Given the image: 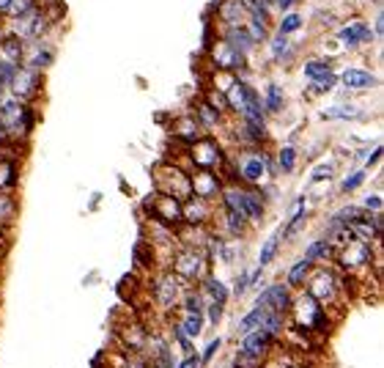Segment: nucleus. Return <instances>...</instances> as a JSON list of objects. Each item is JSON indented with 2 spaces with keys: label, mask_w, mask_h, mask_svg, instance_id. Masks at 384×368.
Here are the masks:
<instances>
[{
  "label": "nucleus",
  "mask_w": 384,
  "mask_h": 368,
  "mask_svg": "<svg viewBox=\"0 0 384 368\" xmlns=\"http://www.w3.org/2000/svg\"><path fill=\"white\" fill-rule=\"evenodd\" d=\"M187 289H190L187 283H182L171 269H165V272L157 275V280H154V292H151V294H154V303H157L162 311H176Z\"/></svg>",
  "instance_id": "obj_10"
},
{
  "label": "nucleus",
  "mask_w": 384,
  "mask_h": 368,
  "mask_svg": "<svg viewBox=\"0 0 384 368\" xmlns=\"http://www.w3.org/2000/svg\"><path fill=\"white\" fill-rule=\"evenodd\" d=\"M244 28H247L250 39L255 41V47H258V44H266L269 36H272V25H269V22H261L258 17H247V19H244Z\"/></svg>",
  "instance_id": "obj_34"
},
{
  "label": "nucleus",
  "mask_w": 384,
  "mask_h": 368,
  "mask_svg": "<svg viewBox=\"0 0 384 368\" xmlns=\"http://www.w3.org/2000/svg\"><path fill=\"white\" fill-rule=\"evenodd\" d=\"M379 160H382V146H376V149H374V154H368V160H365V168H374V165H379Z\"/></svg>",
  "instance_id": "obj_55"
},
{
  "label": "nucleus",
  "mask_w": 384,
  "mask_h": 368,
  "mask_svg": "<svg viewBox=\"0 0 384 368\" xmlns=\"http://www.w3.org/2000/svg\"><path fill=\"white\" fill-rule=\"evenodd\" d=\"M264 316H266V308H261V305H255L247 316H242V322L236 325V336H244V333H250V330H255V327H261V322H264Z\"/></svg>",
  "instance_id": "obj_38"
},
{
  "label": "nucleus",
  "mask_w": 384,
  "mask_h": 368,
  "mask_svg": "<svg viewBox=\"0 0 384 368\" xmlns=\"http://www.w3.org/2000/svg\"><path fill=\"white\" fill-rule=\"evenodd\" d=\"M343 289H346L343 272H335V269H330V267H316V264H313V269H310V275H308V280H305V292H308L319 305H324L327 311H330L332 305L341 303Z\"/></svg>",
  "instance_id": "obj_4"
},
{
  "label": "nucleus",
  "mask_w": 384,
  "mask_h": 368,
  "mask_svg": "<svg viewBox=\"0 0 384 368\" xmlns=\"http://www.w3.org/2000/svg\"><path fill=\"white\" fill-rule=\"evenodd\" d=\"M3 36H6V25L0 22V41H3Z\"/></svg>",
  "instance_id": "obj_59"
},
{
  "label": "nucleus",
  "mask_w": 384,
  "mask_h": 368,
  "mask_svg": "<svg viewBox=\"0 0 384 368\" xmlns=\"http://www.w3.org/2000/svg\"><path fill=\"white\" fill-rule=\"evenodd\" d=\"M220 347H222V338L209 341V347H206V349H203V355H200V363H211V358L220 352Z\"/></svg>",
  "instance_id": "obj_49"
},
{
  "label": "nucleus",
  "mask_w": 384,
  "mask_h": 368,
  "mask_svg": "<svg viewBox=\"0 0 384 368\" xmlns=\"http://www.w3.org/2000/svg\"><path fill=\"white\" fill-rule=\"evenodd\" d=\"M17 66L19 63H11V61H6V58H0V85L6 88L8 83H11V77H14V72H17Z\"/></svg>",
  "instance_id": "obj_48"
},
{
  "label": "nucleus",
  "mask_w": 384,
  "mask_h": 368,
  "mask_svg": "<svg viewBox=\"0 0 384 368\" xmlns=\"http://www.w3.org/2000/svg\"><path fill=\"white\" fill-rule=\"evenodd\" d=\"M0 127L8 138V143L28 141L36 127V110L30 108V102H19L14 96L3 99L0 102Z\"/></svg>",
  "instance_id": "obj_3"
},
{
  "label": "nucleus",
  "mask_w": 384,
  "mask_h": 368,
  "mask_svg": "<svg viewBox=\"0 0 384 368\" xmlns=\"http://www.w3.org/2000/svg\"><path fill=\"white\" fill-rule=\"evenodd\" d=\"M302 72H305V77H308V80L324 77V74H330V72H332V61H330V58H310V61H305V63H302Z\"/></svg>",
  "instance_id": "obj_36"
},
{
  "label": "nucleus",
  "mask_w": 384,
  "mask_h": 368,
  "mask_svg": "<svg viewBox=\"0 0 384 368\" xmlns=\"http://www.w3.org/2000/svg\"><path fill=\"white\" fill-rule=\"evenodd\" d=\"M222 174L217 171H206V168H190V187L192 195L198 198H206V201H217L220 192H222Z\"/></svg>",
  "instance_id": "obj_13"
},
{
  "label": "nucleus",
  "mask_w": 384,
  "mask_h": 368,
  "mask_svg": "<svg viewBox=\"0 0 384 368\" xmlns=\"http://www.w3.org/2000/svg\"><path fill=\"white\" fill-rule=\"evenodd\" d=\"M291 300H294V289H288L286 283H272L258 294L255 305H261L266 311H275V314H288Z\"/></svg>",
  "instance_id": "obj_14"
},
{
  "label": "nucleus",
  "mask_w": 384,
  "mask_h": 368,
  "mask_svg": "<svg viewBox=\"0 0 384 368\" xmlns=\"http://www.w3.org/2000/svg\"><path fill=\"white\" fill-rule=\"evenodd\" d=\"M22 50H25V39H19L11 30H6V36L0 41V58H6L11 63H19L22 61Z\"/></svg>",
  "instance_id": "obj_29"
},
{
  "label": "nucleus",
  "mask_w": 384,
  "mask_h": 368,
  "mask_svg": "<svg viewBox=\"0 0 384 368\" xmlns=\"http://www.w3.org/2000/svg\"><path fill=\"white\" fill-rule=\"evenodd\" d=\"M182 311H190V314H203V308H206V297H203V292L200 289H187L184 292V297H182Z\"/></svg>",
  "instance_id": "obj_39"
},
{
  "label": "nucleus",
  "mask_w": 384,
  "mask_h": 368,
  "mask_svg": "<svg viewBox=\"0 0 384 368\" xmlns=\"http://www.w3.org/2000/svg\"><path fill=\"white\" fill-rule=\"evenodd\" d=\"M200 292H203V297H209V300H214V303H228V297H231L228 286H225L220 278H211V275H206V278L200 280ZM209 300H206V303H209Z\"/></svg>",
  "instance_id": "obj_30"
},
{
  "label": "nucleus",
  "mask_w": 384,
  "mask_h": 368,
  "mask_svg": "<svg viewBox=\"0 0 384 368\" xmlns=\"http://www.w3.org/2000/svg\"><path fill=\"white\" fill-rule=\"evenodd\" d=\"M0 261H3V250H0Z\"/></svg>",
  "instance_id": "obj_61"
},
{
  "label": "nucleus",
  "mask_w": 384,
  "mask_h": 368,
  "mask_svg": "<svg viewBox=\"0 0 384 368\" xmlns=\"http://www.w3.org/2000/svg\"><path fill=\"white\" fill-rule=\"evenodd\" d=\"M173 368H200V355L192 349V352H187V355H184V360H182L179 366H173Z\"/></svg>",
  "instance_id": "obj_51"
},
{
  "label": "nucleus",
  "mask_w": 384,
  "mask_h": 368,
  "mask_svg": "<svg viewBox=\"0 0 384 368\" xmlns=\"http://www.w3.org/2000/svg\"><path fill=\"white\" fill-rule=\"evenodd\" d=\"M291 316V327L294 330H302V333H327L330 330V314L324 305H319L305 289H299V294L291 300V308L288 314Z\"/></svg>",
  "instance_id": "obj_2"
},
{
  "label": "nucleus",
  "mask_w": 384,
  "mask_h": 368,
  "mask_svg": "<svg viewBox=\"0 0 384 368\" xmlns=\"http://www.w3.org/2000/svg\"><path fill=\"white\" fill-rule=\"evenodd\" d=\"M6 6H8V0H0V17H3V11H6Z\"/></svg>",
  "instance_id": "obj_58"
},
{
  "label": "nucleus",
  "mask_w": 384,
  "mask_h": 368,
  "mask_svg": "<svg viewBox=\"0 0 384 368\" xmlns=\"http://www.w3.org/2000/svg\"><path fill=\"white\" fill-rule=\"evenodd\" d=\"M247 289H250V272H239L236 286H233V294H236V297H242Z\"/></svg>",
  "instance_id": "obj_50"
},
{
  "label": "nucleus",
  "mask_w": 384,
  "mask_h": 368,
  "mask_svg": "<svg viewBox=\"0 0 384 368\" xmlns=\"http://www.w3.org/2000/svg\"><path fill=\"white\" fill-rule=\"evenodd\" d=\"M335 256V247L330 245V239L324 236V239H316V242H310L308 245V250H305V258L310 261V264H324V261H330Z\"/></svg>",
  "instance_id": "obj_31"
},
{
  "label": "nucleus",
  "mask_w": 384,
  "mask_h": 368,
  "mask_svg": "<svg viewBox=\"0 0 384 368\" xmlns=\"http://www.w3.org/2000/svg\"><path fill=\"white\" fill-rule=\"evenodd\" d=\"M297 168V149L294 146H283L277 154V171L280 174H294Z\"/></svg>",
  "instance_id": "obj_44"
},
{
  "label": "nucleus",
  "mask_w": 384,
  "mask_h": 368,
  "mask_svg": "<svg viewBox=\"0 0 384 368\" xmlns=\"http://www.w3.org/2000/svg\"><path fill=\"white\" fill-rule=\"evenodd\" d=\"M187 165L190 168H206V171H222L225 163H228V152L222 149V143L217 138H211L209 132L200 135L195 143L187 146Z\"/></svg>",
  "instance_id": "obj_7"
},
{
  "label": "nucleus",
  "mask_w": 384,
  "mask_h": 368,
  "mask_svg": "<svg viewBox=\"0 0 384 368\" xmlns=\"http://www.w3.org/2000/svg\"><path fill=\"white\" fill-rule=\"evenodd\" d=\"M203 102H209V105H211L217 113H222V116H225V113H231V110H228V99H225V94H222L217 85L203 88Z\"/></svg>",
  "instance_id": "obj_42"
},
{
  "label": "nucleus",
  "mask_w": 384,
  "mask_h": 368,
  "mask_svg": "<svg viewBox=\"0 0 384 368\" xmlns=\"http://www.w3.org/2000/svg\"><path fill=\"white\" fill-rule=\"evenodd\" d=\"M297 3H299V0H275V8L286 14V11H291V8L297 6Z\"/></svg>",
  "instance_id": "obj_56"
},
{
  "label": "nucleus",
  "mask_w": 384,
  "mask_h": 368,
  "mask_svg": "<svg viewBox=\"0 0 384 368\" xmlns=\"http://www.w3.org/2000/svg\"><path fill=\"white\" fill-rule=\"evenodd\" d=\"M6 146H8V138H6V132H3V127H0V154L6 152Z\"/></svg>",
  "instance_id": "obj_57"
},
{
  "label": "nucleus",
  "mask_w": 384,
  "mask_h": 368,
  "mask_svg": "<svg viewBox=\"0 0 384 368\" xmlns=\"http://www.w3.org/2000/svg\"><path fill=\"white\" fill-rule=\"evenodd\" d=\"M214 220V201L190 195L187 201H182V223L187 225H209Z\"/></svg>",
  "instance_id": "obj_16"
},
{
  "label": "nucleus",
  "mask_w": 384,
  "mask_h": 368,
  "mask_svg": "<svg viewBox=\"0 0 384 368\" xmlns=\"http://www.w3.org/2000/svg\"><path fill=\"white\" fill-rule=\"evenodd\" d=\"M261 102H264V110L266 113H272V116L283 113V108H286V91H283V85L280 83H266Z\"/></svg>",
  "instance_id": "obj_26"
},
{
  "label": "nucleus",
  "mask_w": 384,
  "mask_h": 368,
  "mask_svg": "<svg viewBox=\"0 0 384 368\" xmlns=\"http://www.w3.org/2000/svg\"><path fill=\"white\" fill-rule=\"evenodd\" d=\"M266 47H269V55H272V61H277V63H286V61H291V58H294V52H297V47L291 44V39H288V36H283V33H275V36H269Z\"/></svg>",
  "instance_id": "obj_25"
},
{
  "label": "nucleus",
  "mask_w": 384,
  "mask_h": 368,
  "mask_svg": "<svg viewBox=\"0 0 384 368\" xmlns=\"http://www.w3.org/2000/svg\"><path fill=\"white\" fill-rule=\"evenodd\" d=\"M220 39H222L233 52H239V55H244V58H250V55L255 52V41L250 39L244 22H242V25H225V28H220Z\"/></svg>",
  "instance_id": "obj_17"
},
{
  "label": "nucleus",
  "mask_w": 384,
  "mask_h": 368,
  "mask_svg": "<svg viewBox=\"0 0 384 368\" xmlns=\"http://www.w3.org/2000/svg\"><path fill=\"white\" fill-rule=\"evenodd\" d=\"M222 171H231V182L244 184V187H261L269 179H275L280 171H277V163L264 152V149H239L236 160L225 163Z\"/></svg>",
  "instance_id": "obj_1"
},
{
  "label": "nucleus",
  "mask_w": 384,
  "mask_h": 368,
  "mask_svg": "<svg viewBox=\"0 0 384 368\" xmlns=\"http://www.w3.org/2000/svg\"><path fill=\"white\" fill-rule=\"evenodd\" d=\"M52 63H55V47L50 44L47 36H41V39H28V41H25L19 66H28V69H36V72H47Z\"/></svg>",
  "instance_id": "obj_12"
},
{
  "label": "nucleus",
  "mask_w": 384,
  "mask_h": 368,
  "mask_svg": "<svg viewBox=\"0 0 384 368\" xmlns=\"http://www.w3.org/2000/svg\"><path fill=\"white\" fill-rule=\"evenodd\" d=\"M277 250H280V231H277V234H272V236L261 245V253H258V267H261V269H264V267H269V264L275 261Z\"/></svg>",
  "instance_id": "obj_37"
},
{
  "label": "nucleus",
  "mask_w": 384,
  "mask_h": 368,
  "mask_svg": "<svg viewBox=\"0 0 384 368\" xmlns=\"http://www.w3.org/2000/svg\"><path fill=\"white\" fill-rule=\"evenodd\" d=\"M36 6H39V0H8V6H6V11H3V17H6V22H8V19H17V17H22V14L33 11Z\"/></svg>",
  "instance_id": "obj_43"
},
{
  "label": "nucleus",
  "mask_w": 384,
  "mask_h": 368,
  "mask_svg": "<svg viewBox=\"0 0 384 368\" xmlns=\"http://www.w3.org/2000/svg\"><path fill=\"white\" fill-rule=\"evenodd\" d=\"M266 6H272V8H275V0H266Z\"/></svg>",
  "instance_id": "obj_60"
},
{
  "label": "nucleus",
  "mask_w": 384,
  "mask_h": 368,
  "mask_svg": "<svg viewBox=\"0 0 384 368\" xmlns=\"http://www.w3.org/2000/svg\"><path fill=\"white\" fill-rule=\"evenodd\" d=\"M203 314L209 316V325H220V319H222V314H225V303H214V300H209L206 308H203Z\"/></svg>",
  "instance_id": "obj_45"
},
{
  "label": "nucleus",
  "mask_w": 384,
  "mask_h": 368,
  "mask_svg": "<svg viewBox=\"0 0 384 368\" xmlns=\"http://www.w3.org/2000/svg\"><path fill=\"white\" fill-rule=\"evenodd\" d=\"M365 176H368L365 171H354L352 176H346V179H343V184H341V192H354L357 187H363Z\"/></svg>",
  "instance_id": "obj_47"
},
{
  "label": "nucleus",
  "mask_w": 384,
  "mask_h": 368,
  "mask_svg": "<svg viewBox=\"0 0 384 368\" xmlns=\"http://www.w3.org/2000/svg\"><path fill=\"white\" fill-rule=\"evenodd\" d=\"M154 187L157 192H165V195H173L179 201H187L192 195L190 187V165H179L176 160H165L154 168Z\"/></svg>",
  "instance_id": "obj_6"
},
{
  "label": "nucleus",
  "mask_w": 384,
  "mask_h": 368,
  "mask_svg": "<svg viewBox=\"0 0 384 368\" xmlns=\"http://www.w3.org/2000/svg\"><path fill=\"white\" fill-rule=\"evenodd\" d=\"M19 184V163L17 157L0 154V190L3 192H14Z\"/></svg>",
  "instance_id": "obj_24"
},
{
  "label": "nucleus",
  "mask_w": 384,
  "mask_h": 368,
  "mask_svg": "<svg viewBox=\"0 0 384 368\" xmlns=\"http://www.w3.org/2000/svg\"><path fill=\"white\" fill-rule=\"evenodd\" d=\"M261 368H308L305 366V360L299 358V355H294V352H288V349H280L277 344L269 349V355L264 358V363Z\"/></svg>",
  "instance_id": "obj_23"
},
{
  "label": "nucleus",
  "mask_w": 384,
  "mask_h": 368,
  "mask_svg": "<svg viewBox=\"0 0 384 368\" xmlns=\"http://www.w3.org/2000/svg\"><path fill=\"white\" fill-rule=\"evenodd\" d=\"M338 256V264H341V272L343 275H357L363 269L371 267V261L376 258L374 256V245L371 242H363V239H349L346 245H341L335 250Z\"/></svg>",
  "instance_id": "obj_8"
},
{
  "label": "nucleus",
  "mask_w": 384,
  "mask_h": 368,
  "mask_svg": "<svg viewBox=\"0 0 384 368\" xmlns=\"http://www.w3.org/2000/svg\"><path fill=\"white\" fill-rule=\"evenodd\" d=\"M171 135H173V141H179L184 149L195 143L200 135H206L203 132V127L198 124V119L192 116V113H184V116H179V119H173V124H171Z\"/></svg>",
  "instance_id": "obj_19"
},
{
  "label": "nucleus",
  "mask_w": 384,
  "mask_h": 368,
  "mask_svg": "<svg viewBox=\"0 0 384 368\" xmlns=\"http://www.w3.org/2000/svg\"><path fill=\"white\" fill-rule=\"evenodd\" d=\"M302 25H305V17H302V14H297V11H286L283 19L277 22V33L291 36V33H297Z\"/></svg>",
  "instance_id": "obj_41"
},
{
  "label": "nucleus",
  "mask_w": 384,
  "mask_h": 368,
  "mask_svg": "<svg viewBox=\"0 0 384 368\" xmlns=\"http://www.w3.org/2000/svg\"><path fill=\"white\" fill-rule=\"evenodd\" d=\"M335 39H338L343 47L357 50V47H365V44L374 41V30H371V25H368L365 19H352V22H346L343 28H338Z\"/></svg>",
  "instance_id": "obj_15"
},
{
  "label": "nucleus",
  "mask_w": 384,
  "mask_h": 368,
  "mask_svg": "<svg viewBox=\"0 0 384 368\" xmlns=\"http://www.w3.org/2000/svg\"><path fill=\"white\" fill-rule=\"evenodd\" d=\"M143 209H149V217L151 220H157V223H162V225H168L173 231L182 225V201L173 198V195H165V192H157L154 190V195L146 198Z\"/></svg>",
  "instance_id": "obj_9"
},
{
  "label": "nucleus",
  "mask_w": 384,
  "mask_h": 368,
  "mask_svg": "<svg viewBox=\"0 0 384 368\" xmlns=\"http://www.w3.org/2000/svg\"><path fill=\"white\" fill-rule=\"evenodd\" d=\"M332 174H335V163H321V165H316L313 168V174H310V182H324V179H332Z\"/></svg>",
  "instance_id": "obj_46"
},
{
  "label": "nucleus",
  "mask_w": 384,
  "mask_h": 368,
  "mask_svg": "<svg viewBox=\"0 0 384 368\" xmlns=\"http://www.w3.org/2000/svg\"><path fill=\"white\" fill-rule=\"evenodd\" d=\"M247 228H250L247 217H242V214H236V212H231V209H222V231H225V236L239 239V236L247 234Z\"/></svg>",
  "instance_id": "obj_28"
},
{
  "label": "nucleus",
  "mask_w": 384,
  "mask_h": 368,
  "mask_svg": "<svg viewBox=\"0 0 384 368\" xmlns=\"http://www.w3.org/2000/svg\"><path fill=\"white\" fill-rule=\"evenodd\" d=\"M19 214V203H17V195L14 192H3L0 190V223L3 225H11Z\"/></svg>",
  "instance_id": "obj_35"
},
{
  "label": "nucleus",
  "mask_w": 384,
  "mask_h": 368,
  "mask_svg": "<svg viewBox=\"0 0 384 368\" xmlns=\"http://www.w3.org/2000/svg\"><path fill=\"white\" fill-rule=\"evenodd\" d=\"M179 327L187 333V338H198L203 333V314H190L184 311L182 319H179Z\"/></svg>",
  "instance_id": "obj_40"
},
{
  "label": "nucleus",
  "mask_w": 384,
  "mask_h": 368,
  "mask_svg": "<svg viewBox=\"0 0 384 368\" xmlns=\"http://www.w3.org/2000/svg\"><path fill=\"white\" fill-rule=\"evenodd\" d=\"M209 253L203 247H195V245H182V247H173V256H171V272L187 283V286H195L200 283L206 275H209Z\"/></svg>",
  "instance_id": "obj_5"
},
{
  "label": "nucleus",
  "mask_w": 384,
  "mask_h": 368,
  "mask_svg": "<svg viewBox=\"0 0 384 368\" xmlns=\"http://www.w3.org/2000/svg\"><path fill=\"white\" fill-rule=\"evenodd\" d=\"M11 91L14 99L19 102H33L41 91H44V72H36V69H28V66H17L11 83L6 85Z\"/></svg>",
  "instance_id": "obj_11"
},
{
  "label": "nucleus",
  "mask_w": 384,
  "mask_h": 368,
  "mask_svg": "<svg viewBox=\"0 0 384 368\" xmlns=\"http://www.w3.org/2000/svg\"><path fill=\"white\" fill-rule=\"evenodd\" d=\"M211 8L217 11L220 28H225V25H242L247 19V11H244L242 0H214Z\"/></svg>",
  "instance_id": "obj_21"
},
{
  "label": "nucleus",
  "mask_w": 384,
  "mask_h": 368,
  "mask_svg": "<svg viewBox=\"0 0 384 368\" xmlns=\"http://www.w3.org/2000/svg\"><path fill=\"white\" fill-rule=\"evenodd\" d=\"M316 17H319V22H321V25H327V28H332V25H335V14H332V11H316Z\"/></svg>",
  "instance_id": "obj_54"
},
{
  "label": "nucleus",
  "mask_w": 384,
  "mask_h": 368,
  "mask_svg": "<svg viewBox=\"0 0 384 368\" xmlns=\"http://www.w3.org/2000/svg\"><path fill=\"white\" fill-rule=\"evenodd\" d=\"M195 119H198V124L203 127V132H211V130H217L220 124H222V113H217L209 102H203V99H198L195 102V113H192Z\"/></svg>",
  "instance_id": "obj_27"
},
{
  "label": "nucleus",
  "mask_w": 384,
  "mask_h": 368,
  "mask_svg": "<svg viewBox=\"0 0 384 368\" xmlns=\"http://www.w3.org/2000/svg\"><path fill=\"white\" fill-rule=\"evenodd\" d=\"M335 85H338V74L330 72V74H324V77L310 80V85H305V96H308V99H313V96H324V94H330Z\"/></svg>",
  "instance_id": "obj_33"
},
{
  "label": "nucleus",
  "mask_w": 384,
  "mask_h": 368,
  "mask_svg": "<svg viewBox=\"0 0 384 368\" xmlns=\"http://www.w3.org/2000/svg\"><path fill=\"white\" fill-rule=\"evenodd\" d=\"M382 33H384V14L382 8H379L376 17H374V39H382Z\"/></svg>",
  "instance_id": "obj_53"
},
{
  "label": "nucleus",
  "mask_w": 384,
  "mask_h": 368,
  "mask_svg": "<svg viewBox=\"0 0 384 368\" xmlns=\"http://www.w3.org/2000/svg\"><path fill=\"white\" fill-rule=\"evenodd\" d=\"M338 83L346 91H371V88H379V77L374 72H368V69H360V66H346L338 74Z\"/></svg>",
  "instance_id": "obj_18"
},
{
  "label": "nucleus",
  "mask_w": 384,
  "mask_h": 368,
  "mask_svg": "<svg viewBox=\"0 0 384 368\" xmlns=\"http://www.w3.org/2000/svg\"><path fill=\"white\" fill-rule=\"evenodd\" d=\"M310 269H313V264H310L308 258H299V261L288 269V275H286V286H288V289H305V280H308Z\"/></svg>",
  "instance_id": "obj_32"
},
{
  "label": "nucleus",
  "mask_w": 384,
  "mask_h": 368,
  "mask_svg": "<svg viewBox=\"0 0 384 368\" xmlns=\"http://www.w3.org/2000/svg\"><path fill=\"white\" fill-rule=\"evenodd\" d=\"M242 201H244V214H247L250 225L264 223V214H266L264 192H261L258 187H244V184H242Z\"/></svg>",
  "instance_id": "obj_20"
},
{
  "label": "nucleus",
  "mask_w": 384,
  "mask_h": 368,
  "mask_svg": "<svg viewBox=\"0 0 384 368\" xmlns=\"http://www.w3.org/2000/svg\"><path fill=\"white\" fill-rule=\"evenodd\" d=\"M382 206H384L382 195H368L365 203H363V209H368V212H382Z\"/></svg>",
  "instance_id": "obj_52"
},
{
  "label": "nucleus",
  "mask_w": 384,
  "mask_h": 368,
  "mask_svg": "<svg viewBox=\"0 0 384 368\" xmlns=\"http://www.w3.org/2000/svg\"><path fill=\"white\" fill-rule=\"evenodd\" d=\"M321 119H327V121H360V119H365V110L354 102H338V105L324 108Z\"/></svg>",
  "instance_id": "obj_22"
}]
</instances>
